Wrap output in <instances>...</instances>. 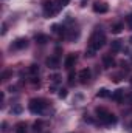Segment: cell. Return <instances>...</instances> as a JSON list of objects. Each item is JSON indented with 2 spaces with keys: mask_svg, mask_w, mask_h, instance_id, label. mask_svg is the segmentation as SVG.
<instances>
[{
  "mask_svg": "<svg viewBox=\"0 0 132 133\" xmlns=\"http://www.w3.org/2000/svg\"><path fill=\"white\" fill-rule=\"evenodd\" d=\"M30 73H31V74L39 73V66H37V65H31V66H30Z\"/></svg>",
  "mask_w": 132,
  "mask_h": 133,
  "instance_id": "44dd1931",
  "label": "cell"
},
{
  "mask_svg": "<svg viewBox=\"0 0 132 133\" xmlns=\"http://www.w3.org/2000/svg\"><path fill=\"white\" fill-rule=\"evenodd\" d=\"M107 96H109V90L107 88H101L97 93V98H107Z\"/></svg>",
  "mask_w": 132,
  "mask_h": 133,
  "instance_id": "e0dca14e",
  "label": "cell"
},
{
  "mask_svg": "<svg viewBox=\"0 0 132 133\" xmlns=\"http://www.w3.org/2000/svg\"><path fill=\"white\" fill-rule=\"evenodd\" d=\"M11 74H13V73H11V71H5V73H3V74H2V81H8V77H9V76H11Z\"/></svg>",
  "mask_w": 132,
  "mask_h": 133,
  "instance_id": "7402d4cb",
  "label": "cell"
},
{
  "mask_svg": "<svg viewBox=\"0 0 132 133\" xmlns=\"http://www.w3.org/2000/svg\"><path fill=\"white\" fill-rule=\"evenodd\" d=\"M103 65L106 68H112V66H115V59L110 54H104L103 56Z\"/></svg>",
  "mask_w": 132,
  "mask_h": 133,
  "instance_id": "9c48e42d",
  "label": "cell"
},
{
  "mask_svg": "<svg viewBox=\"0 0 132 133\" xmlns=\"http://www.w3.org/2000/svg\"><path fill=\"white\" fill-rule=\"evenodd\" d=\"M95 113H97L98 119L103 122V124H107V125H110V124H115V122H117V116H115L113 113L107 111L104 107H98V108L95 110Z\"/></svg>",
  "mask_w": 132,
  "mask_h": 133,
  "instance_id": "7a4b0ae2",
  "label": "cell"
},
{
  "mask_svg": "<svg viewBox=\"0 0 132 133\" xmlns=\"http://www.w3.org/2000/svg\"><path fill=\"white\" fill-rule=\"evenodd\" d=\"M76 64V56L75 54H68L65 57V62H64V66H65L67 70H71L73 66Z\"/></svg>",
  "mask_w": 132,
  "mask_h": 133,
  "instance_id": "30bf717a",
  "label": "cell"
},
{
  "mask_svg": "<svg viewBox=\"0 0 132 133\" xmlns=\"http://www.w3.org/2000/svg\"><path fill=\"white\" fill-rule=\"evenodd\" d=\"M104 43H106V34L103 33L101 30L97 28V30L92 33L90 39H89V46L93 48V50H99Z\"/></svg>",
  "mask_w": 132,
  "mask_h": 133,
  "instance_id": "6da1fadb",
  "label": "cell"
},
{
  "mask_svg": "<svg viewBox=\"0 0 132 133\" xmlns=\"http://www.w3.org/2000/svg\"><path fill=\"white\" fill-rule=\"evenodd\" d=\"M28 108H30V111L34 113V115H40L47 108V102L44 99H40V98H33V99H30V102H28Z\"/></svg>",
  "mask_w": 132,
  "mask_h": 133,
  "instance_id": "3957f363",
  "label": "cell"
},
{
  "mask_svg": "<svg viewBox=\"0 0 132 133\" xmlns=\"http://www.w3.org/2000/svg\"><path fill=\"white\" fill-rule=\"evenodd\" d=\"M51 79H53V82H58V81H59V76H58V74H55Z\"/></svg>",
  "mask_w": 132,
  "mask_h": 133,
  "instance_id": "d4e9b609",
  "label": "cell"
},
{
  "mask_svg": "<svg viewBox=\"0 0 132 133\" xmlns=\"http://www.w3.org/2000/svg\"><path fill=\"white\" fill-rule=\"evenodd\" d=\"M121 30H123V23L118 22V23H113V25H112V30H110V31L113 34H118V33H121Z\"/></svg>",
  "mask_w": 132,
  "mask_h": 133,
  "instance_id": "9a60e30c",
  "label": "cell"
},
{
  "mask_svg": "<svg viewBox=\"0 0 132 133\" xmlns=\"http://www.w3.org/2000/svg\"><path fill=\"white\" fill-rule=\"evenodd\" d=\"M112 99L115 101V102H121V101L124 99V90H115L113 95H112Z\"/></svg>",
  "mask_w": 132,
  "mask_h": 133,
  "instance_id": "8fae6325",
  "label": "cell"
},
{
  "mask_svg": "<svg viewBox=\"0 0 132 133\" xmlns=\"http://www.w3.org/2000/svg\"><path fill=\"white\" fill-rule=\"evenodd\" d=\"M78 77H79V82H81V84H87V82L90 81V77H92V71H90V68H82V70L79 71Z\"/></svg>",
  "mask_w": 132,
  "mask_h": 133,
  "instance_id": "8992f818",
  "label": "cell"
},
{
  "mask_svg": "<svg viewBox=\"0 0 132 133\" xmlns=\"http://www.w3.org/2000/svg\"><path fill=\"white\" fill-rule=\"evenodd\" d=\"M73 81H75V74L70 73V74H68V84H73Z\"/></svg>",
  "mask_w": 132,
  "mask_h": 133,
  "instance_id": "603a6c76",
  "label": "cell"
},
{
  "mask_svg": "<svg viewBox=\"0 0 132 133\" xmlns=\"http://www.w3.org/2000/svg\"><path fill=\"white\" fill-rule=\"evenodd\" d=\"M45 64L48 68H51V70H56V68H59V59L56 57V56H51V57H48L47 61H45Z\"/></svg>",
  "mask_w": 132,
  "mask_h": 133,
  "instance_id": "ba28073f",
  "label": "cell"
},
{
  "mask_svg": "<svg viewBox=\"0 0 132 133\" xmlns=\"http://www.w3.org/2000/svg\"><path fill=\"white\" fill-rule=\"evenodd\" d=\"M93 11L98 12V14H106V12L109 11V6H107V3H104V2H95Z\"/></svg>",
  "mask_w": 132,
  "mask_h": 133,
  "instance_id": "52a82bcc",
  "label": "cell"
},
{
  "mask_svg": "<svg viewBox=\"0 0 132 133\" xmlns=\"http://www.w3.org/2000/svg\"><path fill=\"white\" fill-rule=\"evenodd\" d=\"M129 101H131V102H132V95H131V96H129Z\"/></svg>",
  "mask_w": 132,
  "mask_h": 133,
  "instance_id": "4316f807",
  "label": "cell"
},
{
  "mask_svg": "<svg viewBox=\"0 0 132 133\" xmlns=\"http://www.w3.org/2000/svg\"><path fill=\"white\" fill-rule=\"evenodd\" d=\"M13 111H14V113H20V107H16V108H14Z\"/></svg>",
  "mask_w": 132,
  "mask_h": 133,
  "instance_id": "484cf974",
  "label": "cell"
},
{
  "mask_svg": "<svg viewBox=\"0 0 132 133\" xmlns=\"http://www.w3.org/2000/svg\"><path fill=\"white\" fill-rule=\"evenodd\" d=\"M34 39H36V42H37V43H40V45H44V43H47V42H48V37H47L45 34H36V37H34Z\"/></svg>",
  "mask_w": 132,
  "mask_h": 133,
  "instance_id": "4fadbf2b",
  "label": "cell"
},
{
  "mask_svg": "<svg viewBox=\"0 0 132 133\" xmlns=\"http://www.w3.org/2000/svg\"><path fill=\"white\" fill-rule=\"evenodd\" d=\"M131 84H132V81H131Z\"/></svg>",
  "mask_w": 132,
  "mask_h": 133,
  "instance_id": "f546056e",
  "label": "cell"
},
{
  "mask_svg": "<svg viewBox=\"0 0 132 133\" xmlns=\"http://www.w3.org/2000/svg\"><path fill=\"white\" fill-rule=\"evenodd\" d=\"M59 8H62L61 3L56 5L53 0H44V14H45V17H53L59 11Z\"/></svg>",
  "mask_w": 132,
  "mask_h": 133,
  "instance_id": "277c9868",
  "label": "cell"
},
{
  "mask_svg": "<svg viewBox=\"0 0 132 133\" xmlns=\"http://www.w3.org/2000/svg\"><path fill=\"white\" fill-rule=\"evenodd\" d=\"M84 2H86V0H82V3H84Z\"/></svg>",
  "mask_w": 132,
  "mask_h": 133,
  "instance_id": "83f0119b",
  "label": "cell"
},
{
  "mask_svg": "<svg viewBox=\"0 0 132 133\" xmlns=\"http://www.w3.org/2000/svg\"><path fill=\"white\" fill-rule=\"evenodd\" d=\"M42 127H44V122H42V121H36V122L33 124V130L36 133L40 132V130H42Z\"/></svg>",
  "mask_w": 132,
  "mask_h": 133,
  "instance_id": "2e32d148",
  "label": "cell"
},
{
  "mask_svg": "<svg viewBox=\"0 0 132 133\" xmlns=\"http://www.w3.org/2000/svg\"><path fill=\"white\" fill-rule=\"evenodd\" d=\"M131 127H132V122H131Z\"/></svg>",
  "mask_w": 132,
  "mask_h": 133,
  "instance_id": "f1b7e54d",
  "label": "cell"
},
{
  "mask_svg": "<svg viewBox=\"0 0 132 133\" xmlns=\"http://www.w3.org/2000/svg\"><path fill=\"white\" fill-rule=\"evenodd\" d=\"M121 50V40H113L110 45V51H120Z\"/></svg>",
  "mask_w": 132,
  "mask_h": 133,
  "instance_id": "5bb4252c",
  "label": "cell"
},
{
  "mask_svg": "<svg viewBox=\"0 0 132 133\" xmlns=\"http://www.w3.org/2000/svg\"><path fill=\"white\" fill-rule=\"evenodd\" d=\"M58 96H59L61 99H65V98H67V90H65V88H61V90H59V93H58Z\"/></svg>",
  "mask_w": 132,
  "mask_h": 133,
  "instance_id": "d6986e66",
  "label": "cell"
},
{
  "mask_svg": "<svg viewBox=\"0 0 132 133\" xmlns=\"http://www.w3.org/2000/svg\"><path fill=\"white\" fill-rule=\"evenodd\" d=\"M95 53H97V50H93V48L87 46V50H86V57H93V56H95Z\"/></svg>",
  "mask_w": 132,
  "mask_h": 133,
  "instance_id": "ac0fdd59",
  "label": "cell"
},
{
  "mask_svg": "<svg viewBox=\"0 0 132 133\" xmlns=\"http://www.w3.org/2000/svg\"><path fill=\"white\" fill-rule=\"evenodd\" d=\"M126 23H128V26L132 30V12H129V14L126 16Z\"/></svg>",
  "mask_w": 132,
  "mask_h": 133,
  "instance_id": "ffe728a7",
  "label": "cell"
},
{
  "mask_svg": "<svg viewBox=\"0 0 132 133\" xmlns=\"http://www.w3.org/2000/svg\"><path fill=\"white\" fill-rule=\"evenodd\" d=\"M27 129H28V127H27L25 122H17V124H16V133H28Z\"/></svg>",
  "mask_w": 132,
  "mask_h": 133,
  "instance_id": "7c38bea8",
  "label": "cell"
},
{
  "mask_svg": "<svg viewBox=\"0 0 132 133\" xmlns=\"http://www.w3.org/2000/svg\"><path fill=\"white\" fill-rule=\"evenodd\" d=\"M27 46H28V39L19 37V39H16V40L9 45V50H23V48H27Z\"/></svg>",
  "mask_w": 132,
  "mask_h": 133,
  "instance_id": "5b68a950",
  "label": "cell"
},
{
  "mask_svg": "<svg viewBox=\"0 0 132 133\" xmlns=\"http://www.w3.org/2000/svg\"><path fill=\"white\" fill-rule=\"evenodd\" d=\"M59 3H61V6H65L70 3V0H59Z\"/></svg>",
  "mask_w": 132,
  "mask_h": 133,
  "instance_id": "cb8c5ba5",
  "label": "cell"
}]
</instances>
